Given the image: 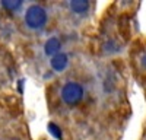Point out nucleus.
I'll list each match as a JSON object with an SVG mask.
<instances>
[{
    "instance_id": "obj_1",
    "label": "nucleus",
    "mask_w": 146,
    "mask_h": 140,
    "mask_svg": "<svg viewBox=\"0 0 146 140\" xmlns=\"http://www.w3.org/2000/svg\"><path fill=\"white\" fill-rule=\"evenodd\" d=\"M45 105L56 140H123L133 115L126 58L86 55L45 83Z\"/></svg>"
},
{
    "instance_id": "obj_2",
    "label": "nucleus",
    "mask_w": 146,
    "mask_h": 140,
    "mask_svg": "<svg viewBox=\"0 0 146 140\" xmlns=\"http://www.w3.org/2000/svg\"><path fill=\"white\" fill-rule=\"evenodd\" d=\"M142 7L139 0H115L108 3L96 16L88 37V51L96 60L126 58L131 42L139 32L137 15Z\"/></svg>"
},
{
    "instance_id": "obj_3",
    "label": "nucleus",
    "mask_w": 146,
    "mask_h": 140,
    "mask_svg": "<svg viewBox=\"0 0 146 140\" xmlns=\"http://www.w3.org/2000/svg\"><path fill=\"white\" fill-rule=\"evenodd\" d=\"M19 19V31L28 42L38 40L58 26L56 2H28L23 5Z\"/></svg>"
},
{
    "instance_id": "obj_4",
    "label": "nucleus",
    "mask_w": 146,
    "mask_h": 140,
    "mask_svg": "<svg viewBox=\"0 0 146 140\" xmlns=\"http://www.w3.org/2000/svg\"><path fill=\"white\" fill-rule=\"evenodd\" d=\"M95 0H62L56 2L58 26L78 34H89L96 20Z\"/></svg>"
},
{
    "instance_id": "obj_5",
    "label": "nucleus",
    "mask_w": 146,
    "mask_h": 140,
    "mask_svg": "<svg viewBox=\"0 0 146 140\" xmlns=\"http://www.w3.org/2000/svg\"><path fill=\"white\" fill-rule=\"evenodd\" d=\"M130 79L140 88L146 104V35H137L126 55Z\"/></svg>"
},
{
    "instance_id": "obj_6",
    "label": "nucleus",
    "mask_w": 146,
    "mask_h": 140,
    "mask_svg": "<svg viewBox=\"0 0 146 140\" xmlns=\"http://www.w3.org/2000/svg\"><path fill=\"white\" fill-rule=\"evenodd\" d=\"M137 140H146V118H145V121H143V124H142L140 136H139V139H137Z\"/></svg>"
}]
</instances>
